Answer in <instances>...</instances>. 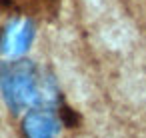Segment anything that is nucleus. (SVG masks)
<instances>
[{"label": "nucleus", "mask_w": 146, "mask_h": 138, "mask_svg": "<svg viewBox=\"0 0 146 138\" xmlns=\"http://www.w3.org/2000/svg\"><path fill=\"white\" fill-rule=\"evenodd\" d=\"M60 116H62V120H64V124H66L68 128H74V126L78 124V116H76L68 106H62V108H60Z\"/></svg>", "instance_id": "f257e3e1"}]
</instances>
